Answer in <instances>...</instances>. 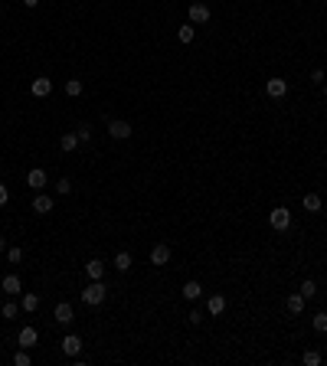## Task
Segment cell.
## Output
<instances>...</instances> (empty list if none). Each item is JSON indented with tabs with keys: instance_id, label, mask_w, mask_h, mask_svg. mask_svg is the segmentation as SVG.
<instances>
[{
	"instance_id": "cell-1",
	"label": "cell",
	"mask_w": 327,
	"mask_h": 366,
	"mask_svg": "<svg viewBox=\"0 0 327 366\" xmlns=\"http://www.w3.org/2000/svg\"><path fill=\"white\" fill-rule=\"evenodd\" d=\"M105 294H108V288H105L101 281H92L88 288H82V301H85V304H92V307L105 301Z\"/></svg>"
},
{
	"instance_id": "cell-2",
	"label": "cell",
	"mask_w": 327,
	"mask_h": 366,
	"mask_svg": "<svg viewBox=\"0 0 327 366\" xmlns=\"http://www.w3.org/2000/svg\"><path fill=\"white\" fill-rule=\"evenodd\" d=\"M268 226L278 229V232H285V229L291 226V213L285 210V206H275V210L268 213Z\"/></svg>"
},
{
	"instance_id": "cell-3",
	"label": "cell",
	"mask_w": 327,
	"mask_h": 366,
	"mask_svg": "<svg viewBox=\"0 0 327 366\" xmlns=\"http://www.w3.org/2000/svg\"><path fill=\"white\" fill-rule=\"evenodd\" d=\"M265 95H268V98H285V95H288V82H285V78H268V82H265Z\"/></svg>"
},
{
	"instance_id": "cell-4",
	"label": "cell",
	"mask_w": 327,
	"mask_h": 366,
	"mask_svg": "<svg viewBox=\"0 0 327 366\" xmlns=\"http://www.w3.org/2000/svg\"><path fill=\"white\" fill-rule=\"evenodd\" d=\"M108 134L115 141H128V138H131V125L121 121V118H115V121H108Z\"/></svg>"
},
{
	"instance_id": "cell-5",
	"label": "cell",
	"mask_w": 327,
	"mask_h": 366,
	"mask_svg": "<svg viewBox=\"0 0 327 366\" xmlns=\"http://www.w3.org/2000/svg\"><path fill=\"white\" fill-rule=\"evenodd\" d=\"M206 20H210V7L203 0H193L190 3V23H206Z\"/></svg>"
},
{
	"instance_id": "cell-6",
	"label": "cell",
	"mask_w": 327,
	"mask_h": 366,
	"mask_svg": "<svg viewBox=\"0 0 327 366\" xmlns=\"http://www.w3.org/2000/svg\"><path fill=\"white\" fill-rule=\"evenodd\" d=\"M63 353H66V357H79V353H82V337L66 334L63 337Z\"/></svg>"
},
{
	"instance_id": "cell-7",
	"label": "cell",
	"mask_w": 327,
	"mask_h": 366,
	"mask_svg": "<svg viewBox=\"0 0 327 366\" xmlns=\"http://www.w3.org/2000/svg\"><path fill=\"white\" fill-rule=\"evenodd\" d=\"M167 262H170V249H167V245H154V249H151V265L164 268Z\"/></svg>"
},
{
	"instance_id": "cell-8",
	"label": "cell",
	"mask_w": 327,
	"mask_h": 366,
	"mask_svg": "<svg viewBox=\"0 0 327 366\" xmlns=\"http://www.w3.org/2000/svg\"><path fill=\"white\" fill-rule=\"evenodd\" d=\"M33 95H36V98H46V95L49 92H53V82H49V78L46 75H36V78H33Z\"/></svg>"
},
{
	"instance_id": "cell-9",
	"label": "cell",
	"mask_w": 327,
	"mask_h": 366,
	"mask_svg": "<svg viewBox=\"0 0 327 366\" xmlns=\"http://www.w3.org/2000/svg\"><path fill=\"white\" fill-rule=\"evenodd\" d=\"M26 183H30V190H43L46 187V170H43V167H33V170L26 173Z\"/></svg>"
},
{
	"instance_id": "cell-10",
	"label": "cell",
	"mask_w": 327,
	"mask_h": 366,
	"mask_svg": "<svg viewBox=\"0 0 327 366\" xmlns=\"http://www.w3.org/2000/svg\"><path fill=\"white\" fill-rule=\"evenodd\" d=\"M85 275L92 281H101V275H105V262H101V258H88V262H85Z\"/></svg>"
},
{
	"instance_id": "cell-11",
	"label": "cell",
	"mask_w": 327,
	"mask_h": 366,
	"mask_svg": "<svg viewBox=\"0 0 327 366\" xmlns=\"http://www.w3.org/2000/svg\"><path fill=\"white\" fill-rule=\"evenodd\" d=\"M36 340H39V334L33 327H23L20 330V337H16V343L23 347V350H30V347H36Z\"/></svg>"
},
{
	"instance_id": "cell-12",
	"label": "cell",
	"mask_w": 327,
	"mask_h": 366,
	"mask_svg": "<svg viewBox=\"0 0 327 366\" xmlns=\"http://www.w3.org/2000/svg\"><path fill=\"white\" fill-rule=\"evenodd\" d=\"M53 210V196H33V213H39V216H46V213Z\"/></svg>"
},
{
	"instance_id": "cell-13",
	"label": "cell",
	"mask_w": 327,
	"mask_h": 366,
	"mask_svg": "<svg viewBox=\"0 0 327 366\" xmlns=\"http://www.w3.org/2000/svg\"><path fill=\"white\" fill-rule=\"evenodd\" d=\"M72 317H76V314H72V304H56V324H72Z\"/></svg>"
},
{
	"instance_id": "cell-14",
	"label": "cell",
	"mask_w": 327,
	"mask_h": 366,
	"mask_svg": "<svg viewBox=\"0 0 327 366\" xmlns=\"http://www.w3.org/2000/svg\"><path fill=\"white\" fill-rule=\"evenodd\" d=\"M226 311V297L223 294H213L210 301H206V314H223Z\"/></svg>"
},
{
	"instance_id": "cell-15",
	"label": "cell",
	"mask_w": 327,
	"mask_h": 366,
	"mask_svg": "<svg viewBox=\"0 0 327 366\" xmlns=\"http://www.w3.org/2000/svg\"><path fill=\"white\" fill-rule=\"evenodd\" d=\"M59 147L66 150V154H72V150L79 147V134L76 131H69V134H63V138H59Z\"/></svg>"
},
{
	"instance_id": "cell-16",
	"label": "cell",
	"mask_w": 327,
	"mask_h": 366,
	"mask_svg": "<svg viewBox=\"0 0 327 366\" xmlns=\"http://www.w3.org/2000/svg\"><path fill=\"white\" fill-rule=\"evenodd\" d=\"M3 291H7V294H20V291H23V281L16 278V275H7V278H3Z\"/></svg>"
},
{
	"instance_id": "cell-17",
	"label": "cell",
	"mask_w": 327,
	"mask_h": 366,
	"mask_svg": "<svg viewBox=\"0 0 327 366\" xmlns=\"http://www.w3.org/2000/svg\"><path fill=\"white\" fill-rule=\"evenodd\" d=\"M200 294H203V285H200V281H187V285H183V297H187V301H196Z\"/></svg>"
},
{
	"instance_id": "cell-18",
	"label": "cell",
	"mask_w": 327,
	"mask_h": 366,
	"mask_svg": "<svg viewBox=\"0 0 327 366\" xmlns=\"http://www.w3.org/2000/svg\"><path fill=\"white\" fill-rule=\"evenodd\" d=\"M304 301H308V297H304L301 291H295V294L288 297V311H291V314H301V311H304Z\"/></svg>"
},
{
	"instance_id": "cell-19",
	"label": "cell",
	"mask_w": 327,
	"mask_h": 366,
	"mask_svg": "<svg viewBox=\"0 0 327 366\" xmlns=\"http://www.w3.org/2000/svg\"><path fill=\"white\" fill-rule=\"evenodd\" d=\"M131 262H134V258H131V252H118L111 265H115L118 272H128V268H131Z\"/></svg>"
},
{
	"instance_id": "cell-20",
	"label": "cell",
	"mask_w": 327,
	"mask_h": 366,
	"mask_svg": "<svg viewBox=\"0 0 327 366\" xmlns=\"http://www.w3.org/2000/svg\"><path fill=\"white\" fill-rule=\"evenodd\" d=\"M193 36H196V26H193V23H187V26H180V30H177V39H180V43H193Z\"/></svg>"
},
{
	"instance_id": "cell-21",
	"label": "cell",
	"mask_w": 327,
	"mask_h": 366,
	"mask_svg": "<svg viewBox=\"0 0 327 366\" xmlns=\"http://www.w3.org/2000/svg\"><path fill=\"white\" fill-rule=\"evenodd\" d=\"M304 210H308V213H321V193H308V196H304Z\"/></svg>"
},
{
	"instance_id": "cell-22",
	"label": "cell",
	"mask_w": 327,
	"mask_h": 366,
	"mask_svg": "<svg viewBox=\"0 0 327 366\" xmlns=\"http://www.w3.org/2000/svg\"><path fill=\"white\" fill-rule=\"evenodd\" d=\"M36 307H39V297L36 294H33V291H30V294H23V301H20V311H36Z\"/></svg>"
},
{
	"instance_id": "cell-23",
	"label": "cell",
	"mask_w": 327,
	"mask_h": 366,
	"mask_svg": "<svg viewBox=\"0 0 327 366\" xmlns=\"http://www.w3.org/2000/svg\"><path fill=\"white\" fill-rule=\"evenodd\" d=\"M298 291H301V294H304V297H314V294H318V281H311V278H304V281H301V288H298Z\"/></svg>"
},
{
	"instance_id": "cell-24",
	"label": "cell",
	"mask_w": 327,
	"mask_h": 366,
	"mask_svg": "<svg viewBox=\"0 0 327 366\" xmlns=\"http://www.w3.org/2000/svg\"><path fill=\"white\" fill-rule=\"evenodd\" d=\"M66 95L79 98V95H82V78H69V82H66Z\"/></svg>"
},
{
	"instance_id": "cell-25",
	"label": "cell",
	"mask_w": 327,
	"mask_h": 366,
	"mask_svg": "<svg viewBox=\"0 0 327 366\" xmlns=\"http://www.w3.org/2000/svg\"><path fill=\"white\" fill-rule=\"evenodd\" d=\"M311 324H314V330H318V334H327V314H324V311H318V314H314V320H311Z\"/></svg>"
},
{
	"instance_id": "cell-26",
	"label": "cell",
	"mask_w": 327,
	"mask_h": 366,
	"mask_svg": "<svg viewBox=\"0 0 327 366\" xmlns=\"http://www.w3.org/2000/svg\"><path fill=\"white\" fill-rule=\"evenodd\" d=\"M304 366H321V353L318 350H304Z\"/></svg>"
},
{
	"instance_id": "cell-27",
	"label": "cell",
	"mask_w": 327,
	"mask_h": 366,
	"mask_svg": "<svg viewBox=\"0 0 327 366\" xmlns=\"http://www.w3.org/2000/svg\"><path fill=\"white\" fill-rule=\"evenodd\" d=\"M16 314H20V304H13V301H7V304H3V320H13Z\"/></svg>"
},
{
	"instance_id": "cell-28",
	"label": "cell",
	"mask_w": 327,
	"mask_h": 366,
	"mask_svg": "<svg viewBox=\"0 0 327 366\" xmlns=\"http://www.w3.org/2000/svg\"><path fill=\"white\" fill-rule=\"evenodd\" d=\"M13 366H30V353H26L23 347H20V350L13 353Z\"/></svg>"
},
{
	"instance_id": "cell-29",
	"label": "cell",
	"mask_w": 327,
	"mask_h": 366,
	"mask_svg": "<svg viewBox=\"0 0 327 366\" xmlns=\"http://www.w3.org/2000/svg\"><path fill=\"white\" fill-rule=\"evenodd\" d=\"M7 262H23V249H20V245H13V249H7Z\"/></svg>"
},
{
	"instance_id": "cell-30",
	"label": "cell",
	"mask_w": 327,
	"mask_h": 366,
	"mask_svg": "<svg viewBox=\"0 0 327 366\" xmlns=\"http://www.w3.org/2000/svg\"><path fill=\"white\" fill-rule=\"evenodd\" d=\"M56 190H59V196H66V193H72V180H59V183H56Z\"/></svg>"
},
{
	"instance_id": "cell-31",
	"label": "cell",
	"mask_w": 327,
	"mask_h": 366,
	"mask_svg": "<svg viewBox=\"0 0 327 366\" xmlns=\"http://www.w3.org/2000/svg\"><path fill=\"white\" fill-rule=\"evenodd\" d=\"M76 134H79V141H88V138H92V128H88V125H79Z\"/></svg>"
},
{
	"instance_id": "cell-32",
	"label": "cell",
	"mask_w": 327,
	"mask_h": 366,
	"mask_svg": "<svg viewBox=\"0 0 327 366\" xmlns=\"http://www.w3.org/2000/svg\"><path fill=\"white\" fill-rule=\"evenodd\" d=\"M324 78H327V75H324L321 69H314V72H311V82H314V85H324Z\"/></svg>"
},
{
	"instance_id": "cell-33",
	"label": "cell",
	"mask_w": 327,
	"mask_h": 366,
	"mask_svg": "<svg viewBox=\"0 0 327 366\" xmlns=\"http://www.w3.org/2000/svg\"><path fill=\"white\" fill-rule=\"evenodd\" d=\"M7 200H10V190L7 183H0V206H7Z\"/></svg>"
},
{
	"instance_id": "cell-34",
	"label": "cell",
	"mask_w": 327,
	"mask_h": 366,
	"mask_svg": "<svg viewBox=\"0 0 327 366\" xmlns=\"http://www.w3.org/2000/svg\"><path fill=\"white\" fill-rule=\"evenodd\" d=\"M203 320V311H190V324H200Z\"/></svg>"
},
{
	"instance_id": "cell-35",
	"label": "cell",
	"mask_w": 327,
	"mask_h": 366,
	"mask_svg": "<svg viewBox=\"0 0 327 366\" xmlns=\"http://www.w3.org/2000/svg\"><path fill=\"white\" fill-rule=\"evenodd\" d=\"M23 7H30V10H33V7H39V0H23Z\"/></svg>"
},
{
	"instance_id": "cell-36",
	"label": "cell",
	"mask_w": 327,
	"mask_h": 366,
	"mask_svg": "<svg viewBox=\"0 0 327 366\" xmlns=\"http://www.w3.org/2000/svg\"><path fill=\"white\" fill-rule=\"evenodd\" d=\"M3 249H7V242H3V235H0V252H3Z\"/></svg>"
},
{
	"instance_id": "cell-37",
	"label": "cell",
	"mask_w": 327,
	"mask_h": 366,
	"mask_svg": "<svg viewBox=\"0 0 327 366\" xmlns=\"http://www.w3.org/2000/svg\"><path fill=\"white\" fill-rule=\"evenodd\" d=\"M324 95H327V78H324Z\"/></svg>"
}]
</instances>
